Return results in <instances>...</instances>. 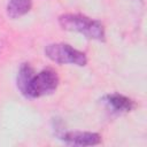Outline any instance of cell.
<instances>
[{
  "label": "cell",
  "instance_id": "6da1fadb",
  "mask_svg": "<svg viewBox=\"0 0 147 147\" xmlns=\"http://www.w3.org/2000/svg\"><path fill=\"white\" fill-rule=\"evenodd\" d=\"M59 24L63 30L78 32L88 39L103 41L106 38L102 23L82 14H63L59 17Z\"/></svg>",
  "mask_w": 147,
  "mask_h": 147
},
{
  "label": "cell",
  "instance_id": "7a4b0ae2",
  "mask_svg": "<svg viewBox=\"0 0 147 147\" xmlns=\"http://www.w3.org/2000/svg\"><path fill=\"white\" fill-rule=\"evenodd\" d=\"M60 79L56 71L51 68H45L37 74H32L22 91V94L29 99L49 95L56 91Z\"/></svg>",
  "mask_w": 147,
  "mask_h": 147
},
{
  "label": "cell",
  "instance_id": "3957f363",
  "mask_svg": "<svg viewBox=\"0 0 147 147\" xmlns=\"http://www.w3.org/2000/svg\"><path fill=\"white\" fill-rule=\"evenodd\" d=\"M45 55L51 61L59 64H75L84 67L87 63L86 54L74 48L69 44L53 42L45 47Z\"/></svg>",
  "mask_w": 147,
  "mask_h": 147
},
{
  "label": "cell",
  "instance_id": "277c9868",
  "mask_svg": "<svg viewBox=\"0 0 147 147\" xmlns=\"http://www.w3.org/2000/svg\"><path fill=\"white\" fill-rule=\"evenodd\" d=\"M59 139L74 146H94L101 142L100 134L87 131H69L57 133Z\"/></svg>",
  "mask_w": 147,
  "mask_h": 147
},
{
  "label": "cell",
  "instance_id": "5b68a950",
  "mask_svg": "<svg viewBox=\"0 0 147 147\" xmlns=\"http://www.w3.org/2000/svg\"><path fill=\"white\" fill-rule=\"evenodd\" d=\"M101 102L106 106L108 110H110L114 114H123L131 111L134 107L133 101L119 93H111L107 94L101 99Z\"/></svg>",
  "mask_w": 147,
  "mask_h": 147
},
{
  "label": "cell",
  "instance_id": "8992f818",
  "mask_svg": "<svg viewBox=\"0 0 147 147\" xmlns=\"http://www.w3.org/2000/svg\"><path fill=\"white\" fill-rule=\"evenodd\" d=\"M32 8V0H9L6 7L8 17L20 18L28 14Z\"/></svg>",
  "mask_w": 147,
  "mask_h": 147
}]
</instances>
